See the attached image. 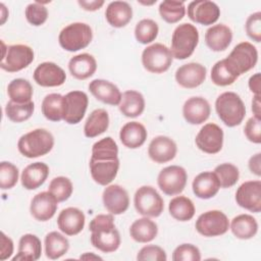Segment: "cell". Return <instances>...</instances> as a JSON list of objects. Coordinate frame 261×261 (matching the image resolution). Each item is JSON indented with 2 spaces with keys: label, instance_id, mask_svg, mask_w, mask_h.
<instances>
[{
  "label": "cell",
  "instance_id": "obj_1",
  "mask_svg": "<svg viewBox=\"0 0 261 261\" xmlns=\"http://www.w3.org/2000/svg\"><path fill=\"white\" fill-rule=\"evenodd\" d=\"M89 166L92 178L100 186H108L116 177L119 169L118 147L111 137L93 145Z\"/></svg>",
  "mask_w": 261,
  "mask_h": 261
},
{
  "label": "cell",
  "instance_id": "obj_2",
  "mask_svg": "<svg viewBox=\"0 0 261 261\" xmlns=\"http://www.w3.org/2000/svg\"><path fill=\"white\" fill-rule=\"evenodd\" d=\"M91 244L103 253L115 252L121 243L113 214H98L90 222Z\"/></svg>",
  "mask_w": 261,
  "mask_h": 261
},
{
  "label": "cell",
  "instance_id": "obj_3",
  "mask_svg": "<svg viewBox=\"0 0 261 261\" xmlns=\"http://www.w3.org/2000/svg\"><path fill=\"white\" fill-rule=\"evenodd\" d=\"M54 146L53 135L45 128H36L22 135L17 142L19 153L27 158H37L48 154Z\"/></svg>",
  "mask_w": 261,
  "mask_h": 261
},
{
  "label": "cell",
  "instance_id": "obj_4",
  "mask_svg": "<svg viewBox=\"0 0 261 261\" xmlns=\"http://www.w3.org/2000/svg\"><path fill=\"white\" fill-rule=\"evenodd\" d=\"M215 110L220 120L228 127L240 125L246 115V106L234 92H224L215 101Z\"/></svg>",
  "mask_w": 261,
  "mask_h": 261
},
{
  "label": "cell",
  "instance_id": "obj_5",
  "mask_svg": "<svg viewBox=\"0 0 261 261\" xmlns=\"http://www.w3.org/2000/svg\"><path fill=\"white\" fill-rule=\"evenodd\" d=\"M199 43V32L194 24L185 22L177 25L171 37V54L173 58L184 60L189 58Z\"/></svg>",
  "mask_w": 261,
  "mask_h": 261
},
{
  "label": "cell",
  "instance_id": "obj_6",
  "mask_svg": "<svg viewBox=\"0 0 261 261\" xmlns=\"http://www.w3.org/2000/svg\"><path fill=\"white\" fill-rule=\"evenodd\" d=\"M93 39L92 28L85 22H72L64 27L58 36V42L62 49L68 52H76L90 45Z\"/></svg>",
  "mask_w": 261,
  "mask_h": 261
},
{
  "label": "cell",
  "instance_id": "obj_7",
  "mask_svg": "<svg viewBox=\"0 0 261 261\" xmlns=\"http://www.w3.org/2000/svg\"><path fill=\"white\" fill-rule=\"evenodd\" d=\"M134 205L137 212L146 217H158L164 209L162 197L151 186H142L136 191Z\"/></svg>",
  "mask_w": 261,
  "mask_h": 261
},
{
  "label": "cell",
  "instance_id": "obj_8",
  "mask_svg": "<svg viewBox=\"0 0 261 261\" xmlns=\"http://www.w3.org/2000/svg\"><path fill=\"white\" fill-rule=\"evenodd\" d=\"M172 60L170 49L161 43L152 44L142 52V64L147 71L152 73L159 74L167 71Z\"/></svg>",
  "mask_w": 261,
  "mask_h": 261
},
{
  "label": "cell",
  "instance_id": "obj_9",
  "mask_svg": "<svg viewBox=\"0 0 261 261\" xmlns=\"http://www.w3.org/2000/svg\"><path fill=\"white\" fill-rule=\"evenodd\" d=\"M225 59L231 69L240 76L255 67L258 61V51L253 44L241 42L233 47Z\"/></svg>",
  "mask_w": 261,
  "mask_h": 261
},
{
  "label": "cell",
  "instance_id": "obj_10",
  "mask_svg": "<svg viewBox=\"0 0 261 261\" xmlns=\"http://www.w3.org/2000/svg\"><path fill=\"white\" fill-rule=\"evenodd\" d=\"M195 228L203 237H218L227 232L229 220L222 211L209 210L197 218Z\"/></svg>",
  "mask_w": 261,
  "mask_h": 261
},
{
  "label": "cell",
  "instance_id": "obj_11",
  "mask_svg": "<svg viewBox=\"0 0 261 261\" xmlns=\"http://www.w3.org/2000/svg\"><path fill=\"white\" fill-rule=\"evenodd\" d=\"M34 56V50L28 45H10L1 57L0 67L7 72H17L27 68L33 62Z\"/></svg>",
  "mask_w": 261,
  "mask_h": 261
},
{
  "label": "cell",
  "instance_id": "obj_12",
  "mask_svg": "<svg viewBox=\"0 0 261 261\" xmlns=\"http://www.w3.org/2000/svg\"><path fill=\"white\" fill-rule=\"evenodd\" d=\"M187 180V171L179 165L166 166L157 176L158 187L167 196L179 195L185 190Z\"/></svg>",
  "mask_w": 261,
  "mask_h": 261
},
{
  "label": "cell",
  "instance_id": "obj_13",
  "mask_svg": "<svg viewBox=\"0 0 261 261\" xmlns=\"http://www.w3.org/2000/svg\"><path fill=\"white\" fill-rule=\"evenodd\" d=\"M224 134L222 128L216 123L204 124L196 136L195 143L199 150L207 154H216L223 146Z\"/></svg>",
  "mask_w": 261,
  "mask_h": 261
},
{
  "label": "cell",
  "instance_id": "obj_14",
  "mask_svg": "<svg viewBox=\"0 0 261 261\" xmlns=\"http://www.w3.org/2000/svg\"><path fill=\"white\" fill-rule=\"evenodd\" d=\"M63 120L68 124H76L86 114L89 98L83 91H71L63 96Z\"/></svg>",
  "mask_w": 261,
  "mask_h": 261
},
{
  "label": "cell",
  "instance_id": "obj_15",
  "mask_svg": "<svg viewBox=\"0 0 261 261\" xmlns=\"http://www.w3.org/2000/svg\"><path fill=\"white\" fill-rule=\"evenodd\" d=\"M237 204L254 213L261 211V181L248 180L243 182L236 192Z\"/></svg>",
  "mask_w": 261,
  "mask_h": 261
},
{
  "label": "cell",
  "instance_id": "obj_16",
  "mask_svg": "<svg viewBox=\"0 0 261 261\" xmlns=\"http://www.w3.org/2000/svg\"><path fill=\"white\" fill-rule=\"evenodd\" d=\"M188 16L196 23L210 25L218 20L220 8L213 1L196 0L188 5Z\"/></svg>",
  "mask_w": 261,
  "mask_h": 261
},
{
  "label": "cell",
  "instance_id": "obj_17",
  "mask_svg": "<svg viewBox=\"0 0 261 261\" xmlns=\"http://www.w3.org/2000/svg\"><path fill=\"white\" fill-rule=\"evenodd\" d=\"M102 201L105 209L113 215L124 213L129 206L128 193L119 185L107 186L103 191Z\"/></svg>",
  "mask_w": 261,
  "mask_h": 261
},
{
  "label": "cell",
  "instance_id": "obj_18",
  "mask_svg": "<svg viewBox=\"0 0 261 261\" xmlns=\"http://www.w3.org/2000/svg\"><path fill=\"white\" fill-rule=\"evenodd\" d=\"M34 81L41 87H59L65 83L66 73L56 63L46 61L40 63L34 70Z\"/></svg>",
  "mask_w": 261,
  "mask_h": 261
},
{
  "label": "cell",
  "instance_id": "obj_19",
  "mask_svg": "<svg viewBox=\"0 0 261 261\" xmlns=\"http://www.w3.org/2000/svg\"><path fill=\"white\" fill-rule=\"evenodd\" d=\"M206 74L207 69L204 65L198 62H189L176 69L175 81L185 89H194L204 83Z\"/></svg>",
  "mask_w": 261,
  "mask_h": 261
},
{
  "label": "cell",
  "instance_id": "obj_20",
  "mask_svg": "<svg viewBox=\"0 0 261 261\" xmlns=\"http://www.w3.org/2000/svg\"><path fill=\"white\" fill-rule=\"evenodd\" d=\"M57 206L58 201L49 191L41 192L32 199L30 212L36 220L45 222L55 215Z\"/></svg>",
  "mask_w": 261,
  "mask_h": 261
},
{
  "label": "cell",
  "instance_id": "obj_21",
  "mask_svg": "<svg viewBox=\"0 0 261 261\" xmlns=\"http://www.w3.org/2000/svg\"><path fill=\"white\" fill-rule=\"evenodd\" d=\"M177 153L175 142L166 136H157L152 139L148 147V155L152 161L161 164L171 161Z\"/></svg>",
  "mask_w": 261,
  "mask_h": 261
},
{
  "label": "cell",
  "instance_id": "obj_22",
  "mask_svg": "<svg viewBox=\"0 0 261 261\" xmlns=\"http://www.w3.org/2000/svg\"><path fill=\"white\" fill-rule=\"evenodd\" d=\"M86 222L84 212L76 207H67L58 214L57 225L58 228L66 236L79 234Z\"/></svg>",
  "mask_w": 261,
  "mask_h": 261
},
{
  "label": "cell",
  "instance_id": "obj_23",
  "mask_svg": "<svg viewBox=\"0 0 261 261\" xmlns=\"http://www.w3.org/2000/svg\"><path fill=\"white\" fill-rule=\"evenodd\" d=\"M211 113L209 102L203 97H191L182 106V115L190 124H201L205 122Z\"/></svg>",
  "mask_w": 261,
  "mask_h": 261
},
{
  "label": "cell",
  "instance_id": "obj_24",
  "mask_svg": "<svg viewBox=\"0 0 261 261\" xmlns=\"http://www.w3.org/2000/svg\"><path fill=\"white\" fill-rule=\"evenodd\" d=\"M89 91L91 94L102 103L116 106L119 105L121 100V92L113 83L97 79L89 84Z\"/></svg>",
  "mask_w": 261,
  "mask_h": 261
},
{
  "label": "cell",
  "instance_id": "obj_25",
  "mask_svg": "<svg viewBox=\"0 0 261 261\" xmlns=\"http://www.w3.org/2000/svg\"><path fill=\"white\" fill-rule=\"evenodd\" d=\"M231 41L232 31L224 23L214 24L205 33V43L207 47L214 52L224 51L228 48Z\"/></svg>",
  "mask_w": 261,
  "mask_h": 261
},
{
  "label": "cell",
  "instance_id": "obj_26",
  "mask_svg": "<svg viewBox=\"0 0 261 261\" xmlns=\"http://www.w3.org/2000/svg\"><path fill=\"white\" fill-rule=\"evenodd\" d=\"M192 189L196 197L207 200L213 198L218 193L220 184L214 172L204 171L194 178Z\"/></svg>",
  "mask_w": 261,
  "mask_h": 261
},
{
  "label": "cell",
  "instance_id": "obj_27",
  "mask_svg": "<svg viewBox=\"0 0 261 261\" xmlns=\"http://www.w3.org/2000/svg\"><path fill=\"white\" fill-rule=\"evenodd\" d=\"M49 175V166L44 162H34L29 164L21 172V186L27 190L40 188Z\"/></svg>",
  "mask_w": 261,
  "mask_h": 261
},
{
  "label": "cell",
  "instance_id": "obj_28",
  "mask_svg": "<svg viewBox=\"0 0 261 261\" xmlns=\"http://www.w3.org/2000/svg\"><path fill=\"white\" fill-rule=\"evenodd\" d=\"M68 69L74 79L84 81L91 77L96 72L97 61L93 55L81 53L70 58Z\"/></svg>",
  "mask_w": 261,
  "mask_h": 261
},
{
  "label": "cell",
  "instance_id": "obj_29",
  "mask_svg": "<svg viewBox=\"0 0 261 261\" xmlns=\"http://www.w3.org/2000/svg\"><path fill=\"white\" fill-rule=\"evenodd\" d=\"M148 137L144 124L138 121L126 122L119 132V139L123 146L128 149H138L144 145Z\"/></svg>",
  "mask_w": 261,
  "mask_h": 261
},
{
  "label": "cell",
  "instance_id": "obj_30",
  "mask_svg": "<svg viewBox=\"0 0 261 261\" xmlns=\"http://www.w3.org/2000/svg\"><path fill=\"white\" fill-rule=\"evenodd\" d=\"M107 22L116 29L125 27L133 18V8L126 1H112L105 10Z\"/></svg>",
  "mask_w": 261,
  "mask_h": 261
},
{
  "label": "cell",
  "instance_id": "obj_31",
  "mask_svg": "<svg viewBox=\"0 0 261 261\" xmlns=\"http://www.w3.org/2000/svg\"><path fill=\"white\" fill-rule=\"evenodd\" d=\"M41 240L33 233L23 234L18 242V252L12 258L13 261H36L41 257Z\"/></svg>",
  "mask_w": 261,
  "mask_h": 261
},
{
  "label": "cell",
  "instance_id": "obj_32",
  "mask_svg": "<svg viewBox=\"0 0 261 261\" xmlns=\"http://www.w3.org/2000/svg\"><path fill=\"white\" fill-rule=\"evenodd\" d=\"M145 105V98L140 92L135 90H127L121 95L118 108L124 116L135 118L144 112Z\"/></svg>",
  "mask_w": 261,
  "mask_h": 261
},
{
  "label": "cell",
  "instance_id": "obj_33",
  "mask_svg": "<svg viewBox=\"0 0 261 261\" xmlns=\"http://www.w3.org/2000/svg\"><path fill=\"white\" fill-rule=\"evenodd\" d=\"M229 228L237 239L250 240L258 231V222L250 214H240L232 218Z\"/></svg>",
  "mask_w": 261,
  "mask_h": 261
},
{
  "label": "cell",
  "instance_id": "obj_34",
  "mask_svg": "<svg viewBox=\"0 0 261 261\" xmlns=\"http://www.w3.org/2000/svg\"><path fill=\"white\" fill-rule=\"evenodd\" d=\"M157 223L146 216L135 220L129 227L132 239L138 243H149L157 237Z\"/></svg>",
  "mask_w": 261,
  "mask_h": 261
},
{
  "label": "cell",
  "instance_id": "obj_35",
  "mask_svg": "<svg viewBox=\"0 0 261 261\" xmlns=\"http://www.w3.org/2000/svg\"><path fill=\"white\" fill-rule=\"evenodd\" d=\"M109 115L105 109L98 108L91 112L88 116L85 125L84 134L87 138H96L108 129Z\"/></svg>",
  "mask_w": 261,
  "mask_h": 261
},
{
  "label": "cell",
  "instance_id": "obj_36",
  "mask_svg": "<svg viewBox=\"0 0 261 261\" xmlns=\"http://www.w3.org/2000/svg\"><path fill=\"white\" fill-rule=\"evenodd\" d=\"M42 113L46 119L54 122L63 120L64 103L63 96L58 93H51L45 96L41 105Z\"/></svg>",
  "mask_w": 261,
  "mask_h": 261
},
{
  "label": "cell",
  "instance_id": "obj_37",
  "mask_svg": "<svg viewBox=\"0 0 261 261\" xmlns=\"http://www.w3.org/2000/svg\"><path fill=\"white\" fill-rule=\"evenodd\" d=\"M168 211L175 220L185 222L194 217L196 209L193 201L190 198L186 196H176L170 200Z\"/></svg>",
  "mask_w": 261,
  "mask_h": 261
},
{
  "label": "cell",
  "instance_id": "obj_38",
  "mask_svg": "<svg viewBox=\"0 0 261 261\" xmlns=\"http://www.w3.org/2000/svg\"><path fill=\"white\" fill-rule=\"evenodd\" d=\"M69 249L68 240L58 231H51L45 237V253L51 260L59 259Z\"/></svg>",
  "mask_w": 261,
  "mask_h": 261
},
{
  "label": "cell",
  "instance_id": "obj_39",
  "mask_svg": "<svg viewBox=\"0 0 261 261\" xmlns=\"http://www.w3.org/2000/svg\"><path fill=\"white\" fill-rule=\"evenodd\" d=\"M7 94L10 101L15 103H28L32 101L34 90L28 80L19 77L12 80L8 84Z\"/></svg>",
  "mask_w": 261,
  "mask_h": 261
},
{
  "label": "cell",
  "instance_id": "obj_40",
  "mask_svg": "<svg viewBox=\"0 0 261 261\" xmlns=\"http://www.w3.org/2000/svg\"><path fill=\"white\" fill-rule=\"evenodd\" d=\"M239 75L228 65L226 59L217 61L211 69V81L214 85L219 87H226L233 84Z\"/></svg>",
  "mask_w": 261,
  "mask_h": 261
},
{
  "label": "cell",
  "instance_id": "obj_41",
  "mask_svg": "<svg viewBox=\"0 0 261 261\" xmlns=\"http://www.w3.org/2000/svg\"><path fill=\"white\" fill-rule=\"evenodd\" d=\"M34 110L35 104L33 101L28 103H15L9 101L5 106V114L7 118L15 123H20L31 118Z\"/></svg>",
  "mask_w": 261,
  "mask_h": 261
},
{
  "label": "cell",
  "instance_id": "obj_42",
  "mask_svg": "<svg viewBox=\"0 0 261 261\" xmlns=\"http://www.w3.org/2000/svg\"><path fill=\"white\" fill-rule=\"evenodd\" d=\"M159 14L167 23L178 22L186 14V6L184 2L165 0L159 4Z\"/></svg>",
  "mask_w": 261,
  "mask_h": 261
},
{
  "label": "cell",
  "instance_id": "obj_43",
  "mask_svg": "<svg viewBox=\"0 0 261 261\" xmlns=\"http://www.w3.org/2000/svg\"><path fill=\"white\" fill-rule=\"evenodd\" d=\"M159 27L157 22L151 18L141 19L135 28L136 40L144 45L152 43L158 36Z\"/></svg>",
  "mask_w": 261,
  "mask_h": 261
},
{
  "label": "cell",
  "instance_id": "obj_44",
  "mask_svg": "<svg viewBox=\"0 0 261 261\" xmlns=\"http://www.w3.org/2000/svg\"><path fill=\"white\" fill-rule=\"evenodd\" d=\"M215 175L218 178L220 188L228 189L234 186L240 178L239 168L232 163H221L214 168Z\"/></svg>",
  "mask_w": 261,
  "mask_h": 261
},
{
  "label": "cell",
  "instance_id": "obj_45",
  "mask_svg": "<svg viewBox=\"0 0 261 261\" xmlns=\"http://www.w3.org/2000/svg\"><path fill=\"white\" fill-rule=\"evenodd\" d=\"M48 191L56 198L59 203L64 202L70 198L73 192V186L68 177L56 176L50 181Z\"/></svg>",
  "mask_w": 261,
  "mask_h": 261
},
{
  "label": "cell",
  "instance_id": "obj_46",
  "mask_svg": "<svg viewBox=\"0 0 261 261\" xmlns=\"http://www.w3.org/2000/svg\"><path fill=\"white\" fill-rule=\"evenodd\" d=\"M18 168L11 162L2 161L0 163V188L2 190L12 189L18 180Z\"/></svg>",
  "mask_w": 261,
  "mask_h": 261
},
{
  "label": "cell",
  "instance_id": "obj_47",
  "mask_svg": "<svg viewBox=\"0 0 261 261\" xmlns=\"http://www.w3.org/2000/svg\"><path fill=\"white\" fill-rule=\"evenodd\" d=\"M24 15L29 23L34 27H40L44 24L48 18V9L42 3L36 1L27 6Z\"/></svg>",
  "mask_w": 261,
  "mask_h": 261
},
{
  "label": "cell",
  "instance_id": "obj_48",
  "mask_svg": "<svg viewBox=\"0 0 261 261\" xmlns=\"http://www.w3.org/2000/svg\"><path fill=\"white\" fill-rule=\"evenodd\" d=\"M173 261H200L201 252L193 244H181L177 246L172 253Z\"/></svg>",
  "mask_w": 261,
  "mask_h": 261
},
{
  "label": "cell",
  "instance_id": "obj_49",
  "mask_svg": "<svg viewBox=\"0 0 261 261\" xmlns=\"http://www.w3.org/2000/svg\"><path fill=\"white\" fill-rule=\"evenodd\" d=\"M137 260L139 261H166L167 256L165 251L156 245H147L143 247L138 255Z\"/></svg>",
  "mask_w": 261,
  "mask_h": 261
},
{
  "label": "cell",
  "instance_id": "obj_50",
  "mask_svg": "<svg viewBox=\"0 0 261 261\" xmlns=\"http://www.w3.org/2000/svg\"><path fill=\"white\" fill-rule=\"evenodd\" d=\"M245 29L247 36L256 43L261 42V12L257 11L250 14L246 20Z\"/></svg>",
  "mask_w": 261,
  "mask_h": 261
},
{
  "label": "cell",
  "instance_id": "obj_51",
  "mask_svg": "<svg viewBox=\"0 0 261 261\" xmlns=\"http://www.w3.org/2000/svg\"><path fill=\"white\" fill-rule=\"evenodd\" d=\"M244 133L246 138L254 143L260 144L261 143V119L255 116L250 117L244 127Z\"/></svg>",
  "mask_w": 261,
  "mask_h": 261
},
{
  "label": "cell",
  "instance_id": "obj_52",
  "mask_svg": "<svg viewBox=\"0 0 261 261\" xmlns=\"http://www.w3.org/2000/svg\"><path fill=\"white\" fill-rule=\"evenodd\" d=\"M13 249L14 246L12 240L2 231L0 238V260L3 261L10 258L13 253Z\"/></svg>",
  "mask_w": 261,
  "mask_h": 261
},
{
  "label": "cell",
  "instance_id": "obj_53",
  "mask_svg": "<svg viewBox=\"0 0 261 261\" xmlns=\"http://www.w3.org/2000/svg\"><path fill=\"white\" fill-rule=\"evenodd\" d=\"M249 169L252 173L257 176L261 175V153H256L253 155L248 162Z\"/></svg>",
  "mask_w": 261,
  "mask_h": 261
},
{
  "label": "cell",
  "instance_id": "obj_54",
  "mask_svg": "<svg viewBox=\"0 0 261 261\" xmlns=\"http://www.w3.org/2000/svg\"><path fill=\"white\" fill-rule=\"evenodd\" d=\"M77 3L84 10H87V11H96L104 5L103 0H93V1L79 0Z\"/></svg>",
  "mask_w": 261,
  "mask_h": 261
},
{
  "label": "cell",
  "instance_id": "obj_55",
  "mask_svg": "<svg viewBox=\"0 0 261 261\" xmlns=\"http://www.w3.org/2000/svg\"><path fill=\"white\" fill-rule=\"evenodd\" d=\"M260 72H256L255 74L251 75L249 79V89L254 95H260L261 90V83H260Z\"/></svg>",
  "mask_w": 261,
  "mask_h": 261
},
{
  "label": "cell",
  "instance_id": "obj_56",
  "mask_svg": "<svg viewBox=\"0 0 261 261\" xmlns=\"http://www.w3.org/2000/svg\"><path fill=\"white\" fill-rule=\"evenodd\" d=\"M252 112L253 116L261 119V103H260V95H254L252 100Z\"/></svg>",
  "mask_w": 261,
  "mask_h": 261
},
{
  "label": "cell",
  "instance_id": "obj_57",
  "mask_svg": "<svg viewBox=\"0 0 261 261\" xmlns=\"http://www.w3.org/2000/svg\"><path fill=\"white\" fill-rule=\"evenodd\" d=\"M0 11H1V24H3L8 17V10L6 9V7L3 3L0 4Z\"/></svg>",
  "mask_w": 261,
  "mask_h": 261
},
{
  "label": "cell",
  "instance_id": "obj_58",
  "mask_svg": "<svg viewBox=\"0 0 261 261\" xmlns=\"http://www.w3.org/2000/svg\"><path fill=\"white\" fill-rule=\"evenodd\" d=\"M80 259H86V260H91V259H97V260H102V258L98 255H95L94 253H85L84 255H81Z\"/></svg>",
  "mask_w": 261,
  "mask_h": 261
}]
</instances>
